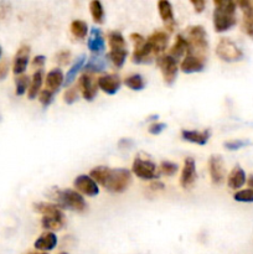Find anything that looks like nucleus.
I'll use <instances>...</instances> for the list:
<instances>
[{
	"mask_svg": "<svg viewBox=\"0 0 253 254\" xmlns=\"http://www.w3.org/2000/svg\"><path fill=\"white\" fill-rule=\"evenodd\" d=\"M107 64H108V61H107L106 57H102L101 55H94L88 60V62L84 66V69H86V73L89 74L99 73L107 68Z\"/></svg>",
	"mask_w": 253,
	"mask_h": 254,
	"instance_id": "obj_25",
	"label": "nucleus"
},
{
	"mask_svg": "<svg viewBox=\"0 0 253 254\" xmlns=\"http://www.w3.org/2000/svg\"><path fill=\"white\" fill-rule=\"evenodd\" d=\"M181 136L184 140L190 141V143L197 144V145H206L210 138V130L196 131V130H183Z\"/></svg>",
	"mask_w": 253,
	"mask_h": 254,
	"instance_id": "obj_23",
	"label": "nucleus"
},
{
	"mask_svg": "<svg viewBox=\"0 0 253 254\" xmlns=\"http://www.w3.org/2000/svg\"><path fill=\"white\" fill-rule=\"evenodd\" d=\"M0 57H1V47H0Z\"/></svg>",
	"mask_w": 253,
	"mask_h": 254,
	"instance_id": "obj_51",
	"label": "nucleus"
},
{
	"mask_svg": "<svg viewBox=\"0 0 253 254\" xmlns=\"http://www.w3.org/2000/svg\"><path fill=\"white\" fill-rule=\"evenodd\" d=\"M130 40L134 44V52L131 55L133 64H150L153 57L155 56L150 44L139 34H131Z\"/></svg>",
	"mask_w": 253,
	"mask_h": 254,
	"instance_id": "obj_5",
	"label": "nucleus"
},
{
	"mask_svg": "<svg viewBox=\"0 0 253 254\" xmlns=\"http://www.w3.org/2000/svg\"><path fill=\"white\" fill-rule=\"evenodd\" d=\"M186 40L189 41V52L188 54L197 55V56L203 57L207 54L208 42L207 35H206L205 29L200 25H193L188 29V37Z\"/></svg>",
	"mask_w": 253,
	"mask_h": 254,
	"instance_id": "obj_4",
	"label": "nucleus"
},
{
	"mask_svg": "<svg viewBox=\"0 0 253 254\" xmlns=\"http://www.w3.org/2000/svg\"><path fill=\"white\" fill-rule=\"evenodd\" d=\"M41 225L47 232H52V231H60L66 225V220L64 218H55V217H42Z\"/></svg>",
	"mask_w": 253,
	"mask_h": 254,
	"instance_id": "obj_30",
	"label": "nucleus"
},
{
	"mask_svg": "<svg viewBox=\"0 0 253 254\" xmlns=\"http://www.w3.org/2000/svg\"><path fill=\"white\" fill-rule=\"evenodd\" d=\"M7 72H9V62L4 60L2 62H0V81L6 78Z\"/></svg>",
	"mask_w": 253,
	"mask_h": 254,
	"instance_id": "obj_44",
	"label": "nucleus"
},
{
	"mask_svg": "<svg viewBox=\"0 0 253 254\" xmlns=\"http://www.w3.org/2000/svg\"><path fill=\"white\" fill-rule=\"evenodd\" d=\"M84 62H86V55H81L79 57H77V60L73 62V64L71 66V68L67 71V74H66V77H64V82H63L64 87H68L73 83V81L76 79V77H77V73H78V72L82 69Z\"/></svg>",
	"mask_w": 253,
	"mask_h": 254,
	"instance_id": "obj_26",
	"label": "nucleus"
},
{
	"mask_svg": "<svg viewBox=\"0 0 253 254\" xmlns=\"http://www.w3.org/2000/svg\"><path fill=\"white\" fill-rule=\"evenodd\" d=\"M108 45L111 47V51H121V50H126V40L123 35L119 31H111L108 34Z\"/></svg>",
	"mask_w": 253,
	"mask_h": 254,
	"instance_id": "obj_29",
	"label": "nucleus"
},
{
	"mask_svg": "<svg viewBox=\"0 0 253 254\" xmlns=\"http://www.w3.org/2000/svg\"><path fill=\"white\" fill-rule=\"evenodd\" d=\"M57 246V237L54 232H45L35 241L34 247L40 252H50Z\"/></svg>",
	"mask_w": 253,
	"mask_h": 254,
	"instance_id": "obj_21",
	"label": "nucleus"
},
{
	"mask_svg": "<svg viewBox=\"0 0 253 254\" xmlns=\"http://www.w3.org/2000/svg\"><path fill=\"white\" fill-rule=\"evenodd\" d=\"M77 99H78V92H77V88L71 87V88H68L64 91V93H63L64 103L73 104Z\"/></svg>",
	"mask_w": 253,
	"mask_h": 254,
	"instance_id": "obj_40",
	"label": "nucleus"
},
{
	"mask_svg": "<svg viewBox=\"0 0 253 254\" xmlns=\"http://www.w3.org/2000/svg\"><path fill=\"white\" fill-rule=\"evenodd\" d=\"M29 56H30V46L27 45H22L19 50H17L16 55L14 57V62H12V72L17 76H21L26 69L27 64H29Z\"/></svg>",
	"mask_w": 253,
	"mask_h": 254,
	"instance_id": "obj_15",
	"label": "nucleus"
},
{
	"mask_svg": "<svg viewBox=\"0 0 253 254\" xmlns=\"http://www.w3.org/2000/svg\"><path fill=\"white\" fill-rule=\"evenodd\" d=\"M180 68L184 73H196V72H201L205 68V59L203 57L197 56L193 54H188L184 57L183 62L180 64Z\"/></svg>",
	"mask_w": 253,
	"mask_h": 254,
	"instance_id": "obj_13",
	"label": "nucleus"
},
{
	"mask_svg": "<svg viewBox=\"0 0 253 254\" xmlns=\"http://www.w3.org/2000/svg\"><path fill=\"white\" fill-rule=\"evenodd\" d=\"M156 64L160 68L164 82L168 86H171L175 82L176 76H178V61L174 57H171L170 55H161L156 59Z\"/></svg>",
	"mask_w": 253,
	"mask_h": 254,
	"instance_id": "obj_7",
	"label": "nucleus"
},
{
	"mask_svg": "<svg viewBox=\"0 0 253 254\" xmlns=\"http://www.w3.org/2000/svg\"><path fill=\"white\" fill-rule=\"evenodd\" d=\"M126 56H128V50H121V51H111L108 54V59L111 60L112 64L116 67L121 68L126 62Z\"/></svg>",
	"mask_w": 253,
	"mask_h": 254,
	"instance_id": "obj_35",
	"label": "nucleus"
},
{
	"mask_svg": "<svg viewBox=\"0 0 253 254\" xmlns=\"http://www.w3.org/2000/svg\"><path fill=\"white\" fill-rule=\"evenodd\" d=\"M89 10H91V15L93 17L94 22L97 24H103L104 22V10L103 5L98 0H93L89 2Z\"/></svg>",
	"mask_w": 253,
	"mask_h": 254,
	"instance_id": "obj_31",
	"label": "nucleus"
},
{
	"mask_svg": "<svg viewBox=\"0 0 253 254\" xmlns=\"http://www.w3.org/2000/svg\"><path fill=\"white\" fill-rule=\"evenodd\" d=\"M237 202H253V190L247 189V190H241L233 195Z\"/></svg>",
	"mask_w": 253,
	"mask_h": 254,
	"instance_id": "obj_36",
	"label": "nucleus"
},
{
	"mask_svg": "<svg viewBox=\"0 0 253 254\" xmlns=\"http://www.w3.org/2000/svg\"><path fill=\"white\" fill-rule=\"evenodd\" d=\"M197 179L196 164L192 158H186L184 161V168L180 176V185L183 189H190Z\"/></svg>",
	"mask_w": 253,
	"mask_h": 254,
	"instance_id": "obj_11",
	"label": "nucleus"
},
{
	"mask_svg": "<svg viewBox=\"0 0 253 254\" xmlns=\"http://www.w3.org/2000/svg\"><path fill=\"white\" fill-rule=\"evenodd\" d=\"M46 89L47 91L52 92V93H56L59 91V88L61 86H63L64 77L63 73L60 68H54L47 73L46 76Z\"/></svg>",
	"mask_w": 253,
	"mask_h": 254,
	"instance_id": "obj_22",
	"label": "nucleus"
},
{
	"mask_svg": "<svg viewBox=\"0 0 253 254\" xmlns=\"http://www.w3.org/2000/svg\"><path fill=\"white\" fill-rule=\"evenodd\" d=\"M250 141L248 140H243V139H236V140H230V141H226L223 145H225L226 149L231 151H235L238 150V149H242L243 146H247L250 145Z\"/></svg>",
	"mask_w": 253,
	"mask_h": 254,
	"instance_id": "obj_38",
	"label": "nucleus"
},
{
	"mask_svg": "<svg viewBox=\"0 0 253 254\" xmlns=\"http://www.w3.org/2000/svg\"><path fill=\"white\" fill-rule=\"evenodd\" d=\"M247 184H248V186H250L251 190H253V175L250 176V179H248Z\"/></svg>",
	"mask_w": 253,
	"mask_h": 254,
	"instance_id": "obj_48",
	"label": "nucleus"
},
{
	"mask_svg": "<svg viewBox=\"0 0 253 254\" xmlns=\"http://www.w3.org/2000/svg\"><path fill=\"white\" fill-rule=\"evenodd\" d=\"M69 60H71V52H69L68 50H64V51L59 52L56 56L57 64H61V66H64V64H68Z\"/></svg>",
	"mask_w": 253,
	"mask_h": 254,
	"instance_id": "obj_41",
	"label": "nucleus"
},
{
	"mask_svg": "<svg viewBox=\"0 0 253 254\" xmlns=\"http://www.w3.org/2000/svg\"><path fill=\"white\" fill-rule=\"evenodd\" d=\"M30 82H31V79H30V77L26 76V74L17 76V78L15 79V86H16L15 93H16V96L20 97L24 96V94L26 93V91L30 87Z\"/></svg>",
	"mask_w": 253,
	"mask_h": 254,
	"instance_id": "obj_34",
	"label": "nucleus"
},
{
	"mask_svg": "<svg viewBox=\"0 0 253 254\" xmlns=\"http://www.w3.org/2000/svg\"><path fill=\"white\" fill-rule=\"evenodd\" d=\"M216 55L225 62H237L242 60L243 52L232 40L222 39L218 41L217 47H216Z\"/></svg>",
	"mask_w": 253,
	"mask_h": 254,
	"instance_id": "obj_6",
	"label": "nucleus"
},
{
	"mask_svg": "<svg viewBox=\"0 0 253 254\" xmlns=\"http://www.w3.org/2000/svg\"><path fill=\"white\" fill-rule=\"evenodd\" d=\"M60 254H68V253H60Z\"/></svg>",
	"mask_w": 253,
	"mask_h": 254,
	"instance_id": "obj_52",
	"label": "nucleus"
},
{
	"mask_svg": "<svg viewBox=\"0 0 253 254\" xmlns=\"http://www.w3.org/2000/svg\"><path fill=\"white\" fill-rule=\"evenodd\" d=\"M71 32L77 39H84L88 34V25L82 20H74L71 24Z\"/></svg>",
	"mask_w": 253,
	"mask_h": 254,
	"instance_id": "obj_32",
	"label": "nucleus"
},
{
	"mask_svg": "<svg viewBox=\"0 0 253 254\" xmlns=\"http://www.w3.org/2000/svg\"><path fill=\"white\" fill-rule=\"evenodd\" d=\"M238 5L243 10L242 30L253 39V6L250 1H240Z\"/></svg>",
	"mask_w": 253,
	"mask_h": 254,
	"instance_id": "obj_20",
	"label": "nucleus"
},
{
	"mask_svg": "<svg viewBox=\"0 0 253 254\" xmlns=\"http://www.w3.org/2000/svg\"><path fill=\"white\" fill-rule=\"evenodd\" d=\"M158 9L166 30L174 31V29H175V20H174L173 6H171L170 2L168 0H160L158 2Z\"/></svg>",
	"mask_w": 253,
	"mask_h": 254,
	"instance_id": "obj_18",
	"label": "nucleus"
},
{
	"mask_svg": "<svg viewBox=\"0 0 253 254\" xmlns=\"http://www.w3.org/2000/svg\"><path fill=\"white\" fill-rule=\"evenodd\" d=\"M178 169V165L171 163V161H163V163L160 164V173L165 176L175 175Z\"/></svg>",
	"mask_w": 253,
	"mask_h": 254,
	"instance_id": "obj_37",
	"label": "nucleus"
},
{
	"mask_svg": "<svg viewBox=\"0 0 253 254\" xmlns=\"http://www.w3.org/2000/svg\"><path fill=\"white\" fill-rule=\"evenodd\" d=\"M73 188L76 189L77 192H81L89 197H94L99 193V189L96 181L91 176L87 175L77 176L73 181Z\"/></svg>",
	"mask_w": 253,
	"mask_h": 254,
	"instance_id": "obj_10",
	"label": "nucleus"
},
{
	"mask_svg": "<svg viewBox=\"0 0 253 254\" xmlns=\"http://www.w3.org/2000/svg\"><path fill=\"white\" fill-rule=\"evenodd\" d=\"M208 168H210V176L212 184L221 185V184L225 183L226 165L222 156L217 155V154L211 155L210 160H208Z\"/></svg>",
	"mask_w": 253,
	"mask_h": 254,
	"instance_id": "obj_9",
	"label": "nucleus"
},
{
	"mask_svg": "<svg viewBox=\"0 0 253 254\" xmlns=\"http://www.w3.org/2000/svg\"><path fill=\"white\" fill-rule=\"evenodd\" d=\"M78 87L82 92V96L86 101L91 102L93 101L94 97L97 96V91H98V84L97 81L93 78V76L89 73H83L78 81Z\"/></svg>",
	"mask_w": 253,
	"mask_h": 254,
	"instance_id": "obj_12",
	"label": "nucleus"
},
{
	"mask_svg": "<svg viewBox=\"0 0 253 254\" xmlns=\"http://www.w3.org/2000/svg\"><path fill=\"white\" fill-rule=\"evenodd\" d=\"M42 74H44V72H42V69H40V71H36L34 73V76H32L31 78V82H30V87L29 89H27V97H29V99H35L37 97V94H40V89H41V86H42Z\"/></svg>",
	"mask_w": 253,
	"mask_h": 254,
	"instance_id": "obj_28",
	"label": "nucleus"
},
{
	"mask_svg": "<svg viewBox=\"0 0 253 254\" xmlns=\"http://www.w3.org/2000/svg\"><path fill=\"white\" fill-rule=\"evenodd\" d=\"M9 7H10L9 2H0V17H1V19H4L5 14L9 11Z\"/></svg>",
	"mask_w": 253,
	"mask_h": 254,
	"instance_id": "obj_46",
	"label": "nucleus"
},
{
	"mask_svg": "<svg viewBox=\"0 0 253 254\" xmlns=\"http://www.w3.org/2000/svg\"><path fill=\"white\" fill-rule=\"evenodd\" d=\"M25 254H49V253L40 252V251H31V252H27V253H25Z\"/></svg>",
	"mask_w": 253,
	"mask_h": 254,
	"instance_id": "obj_49",
	"label": "nucleus"
},
{
	"mask_svg": "<svg viewBox=\"0 0 253 254\" xmlns=\"http://www.w3.org/2000/svg\"><path fill=\"white\" fill-rule=\"evenodd\" d=\"M44 64H45V56H42V55L34 57V60H32V67H34V68H37L36 71L42 69Z\"/></svg>",
	"mask_w": 253,
	"mask_h": 254,
	"instance_id": "obj_43",
	"label": "nucleus"
},
{
	"mask_svg": "<svg viewBox=\"0 0 253 254\" xmlns=\"http://www.w3.org/2000/svg\"><path fill=\"white\" fill-rule=\"evenodd\" d=\"M151 189H154V190H163L164 184H161L160 181H156V183L151 184Z\"/></svg>",
	"mask_w": 253,
	"mask_h": 254,
	"instance_id": "obj_47",
	"label": "nucleus"
},
{
	"mask_svg": "<svg viewBox=\"0 0 253 254\" xmlns=\"http://www.w3.org/2000/svg\"><path fill=\"white\" fill-rule=\"evenodd\" d=\"M246 184V173L243 171V169L240 165L235 166L232 169V171L230 173L227 179V185L228 188L232 189V190H237L241 189Z\"/></svg>",
	"mask_w": 253,
	"mask_h": 254,
	"instance_id": "obj_24",
	"label": "nucleus"
},
{
	"mask_svg": "<svg viewBox=\"0 0 253 254\" xmlns=\"http://www.w3.org/2000/svg\"><path fill=\"white\" fill-rule=\"evenodd\" d=\"M54 97H55V93L47 91V89H44V91L40 92L39 101H40V103L42 104V107H44V108H47V107H49L50 104L54 102Z\"/></svg>",
	"mask_w": 253,
	"mask_h": 254,
	"instance_id": "obj_39",
	"label": "nucleus"
},
{
	"mask_svg": "<svg viewBox=\"0 0 253 254\" xmlns=\"http://www.w3.org/2000/svg\"><path fill=\"white\" fill-rule=\"evenodd\" d=\"M158 118H159V116H151V117H149L148 121H154V119H158Z\"/></svg>",
	"mask_w": 253,
	"mask_h": 254,
	"instance_id": "obj_50",
	"label": "nucleus"
},
{
	"mask_svg": "<svg viewBox=\"0 0 253 254\" xmlns=\"http://www.w3.org/2000/svg\"><path fill=\"white\" fill-rule=\"evenodd\" d=\"M34 211L37 213H41L42 217H55V218H64V213L61 208L55 203L50 202H37L34 203Z\"/></svg>",
	"mask_w": 253,
	"mask_h": 254,
	"instance_id": "obj_19",
	"label": "nucleus"
},
{
	"mask_svg": "<svg viewBox=\"0 0 253 254\" xmlns=\"http://www.w3.org/2000/svg\"><path fill=\"white\" fill-rule=\"evenodd\" d=\"M87 46L94 55L103 54L104 49H106V42H104L101 30L97 29V27H92L91 32H89L88 41H87Z\"/></svg>",
	"mask_w": 253,
	"mask_h": 254,
	"instance_id": "obj_17",
	"label": "nucleus"
},
{
	"mask_svg": "<svg viewBox=\"0 0 253 254\" xmlns=\"http://www.w3.org/2000/svg\"><path fill=\"white\" fill-rule=\"evenodd\" d=\"M165 128H166L165 123H154L149 127L148 131L150 134H153V135H158V134H160Z\"/></svg>",
	"mask_w": 253,
	"mask_h": 254,
	"instance_id": "obj_42",
	"label": "nucleus"
},
{
	"mask_svg": "<svg viewBox=\"0 0 253 254\" xmlns=\"http://www.w3.org/2000/svg\"><path fill=\"white\" fill-rule=\"evenodd\" d=\"M213 11V27L217 32H225L237 24L236 17V4L230 0H215Z\"/></svg>",
	"mask_w": 253,
	"mask_h": 254,
	"instance_id": "obj_2",
	"label": "nucleus"
},
{
	"mask_svg": "<svg viewBox=\"0 0 253 254\" xmlns=\"http://www.w3.org/2000/svg\"><path fill=\"white\" fill-rule=\"evenodd\" d=\"M146 41L150 44L154 55H155L156 59H158V57L160 56V54H163L164 50L168 46L169 36L168 34L164 31H155L146 39Z\"/></svg>",
	"mask_w": 253,
	"mask_h": 254,
	"instance_id": "obj_16",
	"label": "nucleus"
},
{
	"mask_svg": "<svg viewBox=\"0 0 253 254\" xmlns=\"http://www.w3.org/2000/svg\"><path fill=\"white\" fill-rule=\"evenodd\" d=\"M97 84H98V88L102 89L104 93L109 94V96H113L121 88L122 81L119 78L118 74H106V76H102L97 79Z\"/></svg>",
	"mask_w": 253,
	"mask_h": 254,
	"instance_id": "obj_14",
	"label": "nucleus"
},
{
	"mask_svg": "<svg viewBox=\"0 0 253 254\" xmlns=\"http://www.w3.org/2000/svg\"><path fill=\"white\" fill-rule=\"evenodd\" d=\"M124 84L133 91H141L145 87V81L140 74H131V76L126 77Z\"/></svg>",
	"mask_w": 253,
	"mask_h": 254,
	"instance_id": "obj_33",
	"label": "nucleus"
},
{
	"mask_svg": "<svg viewBox=\"0 0 253 254\" xmlns=\"http://www.w3.org/2000/svg\"><path fill=\"white\" fill-rule=\"evenodd\" d=\"M131 171L141 180H155L159 178L155 163L149 159H141L139 156L134 159Z\"/></svg>",
	"mask_w": 253,
	"mask_h": 254,
	"instance_id": "obj_8",
	"label": "nucleus"
},
{
	"mask_svg": "<svg viewBox=\"0 0 253 254\" xmlns=\"http://www.w3.org/2000/svg\"><path fill=\"white\" fill-rule=\"evenodd\" d=\"M89 176L108 190L109 192L122 193L131 183V174L126 169H111L107 166H97L92 169Z\"/></svg>",
	"mask_w": 253,
	"mask_h": 254,
	"instance_id": "obj_1",
	"label": "nucleus"
},
{
	"mask_svg": "<svg viewBox=\"0 0 253 254\" xmlns=\"http://www.w3.org/2000/svg\"><path fill=\"white\" fill-rule=\"evenodd\" d=\"M189 52V41L186 40V37H184L183 35H178L176 36L175 44L173 45L170 50V56L174 57V59L178 61V59L183 57L184 55H188Z\"/></svg>",
	"mask_w": 253,
	"mask_h": 254,
	"instance_id": "obj_27",
	"label": "nucleus"
},
{
	"mask_svg": "<svg viewBox=\"0 0 253 254\" xmlns=\"http://www.w3.org/2000/svg\"><path fill=\"white\" fill-rule=\"evenodd\" d=\"M191 5L193 6L195 11L201 12L203 9H205L206 1H203V0H191Z\"/></svg>",
	"mask_w": 253,
	"mask_h": 254,
	"instance_id": "obj_45",
	"label": "nucleus"
},
{
	"mask_svg": "<svg viewBox=\"0 0 253 254\" xmlns=\"http://www.w3.org/2000/svg\"><path fill=\"white\" fill-rule=\"evenodd\" d=\"M54 198L57 201V206L60 208L74 211V212H84L87 208V203L82 195L77 191L66 189V190H56Z\"/></svg>",
	"mask_w": 253,
	"mask_h": 254,
	"instance_id": "obj_3",
	"label": "nucleus"
}]
</instances>
